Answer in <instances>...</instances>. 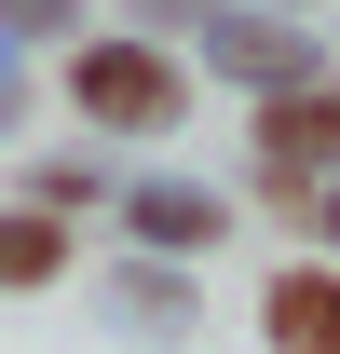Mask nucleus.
I'll list each match as a JSON object with an SVG mask.
<instances>
[{"instance_id":"nucleus-1","label":"nucleus","mask_w":340,"mask_h":354,"mask_svg":"<svg viewBox=\"0 0 340 354\" xmlns=\"http://www.w3.org/2000/svg\"><path fill=\"white\" fill-rule=\"evenodd\" d=\"M82 109H95V123H164V109H177V68L136 55V41H95L82 55Z\"/></svg>"},{"instance_id":"nucleus-2","label":"nucleus","mask_w":340,"mask_h":354,"mask_svg":"<svg viewBox=\"0 0 340 354\" xmlns=\"http://www.w3.org/2000/svg\"><path fill=\"white\" fill-rule=\"evenodd\" d=\"M272 341L286 354H340V272H286L272 286Z\"/></svg>"},{"instance_id":"nucleus-3","label":"nucleus","mask_w":340,"mask_h":354,"mask_svg":"<svg viewBox=\"0 0 340 354\" xmlns=\"http://www.w3.org/2000/svg\"><path fill=\"white\" fill-rule=\"evenodd\" d=\"M272 164H340V109L327 95H286L272 109Z\"/></svg>"},{"instance_id":"nucleus-4","label":"nucleus","mask_w":340,"mask_h":354,"mask_svg":"<svg viewBox=\"0 0 340 354\" xmlns=\"http://www.w3.org/2000/svg\"><path fill=\"white\" fill-rule=\"evenodd\" d=\"M136 232H150V245H205L218 205H205V191H136Z\"/></svg>"},{"instance_id":"nucleus-5","label":"nucleus","mask_w":340,"mask_h":354,"mask_svg":"<svg viewBox=\"0 0 340 354\" xmlns=\"http://www.w3.org/2000/svg\"><path fill=\"white\" fill-rule=\"evenodd\" d=\"M218 55L258 68V82H299V41H272V28H218Z\"/></svg>"},{"instance_id":"nucleus-6","label":"nucleus","mask_w":340,"mask_h":354,"mask_svg":"<svg viewBox=\"0 0 340 354\" xmlns=\"http://www.w3.org/2000/svg\"><path fill=\"white\" fill-rule=\"evenodd\" d=\"M28 272H55V218H0V286H28Z\"/></svg>"},{"instance_id":"nucleus-7","label":"nucleus","mask_w":340,"mask_h":354,"mask_svg":"<svg viewBox=\"0 0 340 354\" xmlns=\"http://www.w3.org/2000/svg\"><path fill=\"white\" fill-rule=\"evenodd\" d=\"M327 218H340V205H327Z\"/></svg>"}]
</instances>
